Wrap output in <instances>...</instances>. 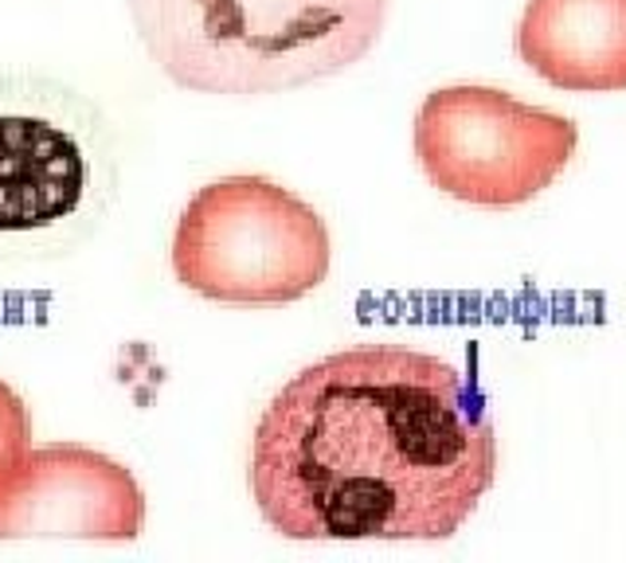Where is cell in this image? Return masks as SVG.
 Listing matches in <instances>:
<instances>
[{
  "mask_svg": "<svg viewBox=\"0 0 626 563\" xmlns=\"http://www.w3.org/2000/svg\"><path fill=\"white\" fill-rule=\"evenodd\" d=\"M494 477L477 387L404 344H356L301 368L251 442V493L286 540H450Z\"/></svg>",
  "mask_w": 626,
  "mask_h": 563,
  "instance_id": "cell-1",
  "label": "cell"
},
{
  "mask_svg": "<svg viewBox=\"0 0 626 563\" xmlns=\"http://www.w3.org/2000/svg\"><path fill=\"white\" fill-rule=\"evenodd\" d=\"M392 0H130L150 59L196 95H283L376 47Z\"/></svg>",
  "mask_w": 626,
  "mask_h": 563,
  "instance_id": "cell-2",
  "label": "cell"
},
{
  "mask_svg": "<svg viewBox=\"0 0 626 563\" xmlns=\"http://www.w3.org/2000/svg\"><path fill=\"white\" fill-rule=\"evenodd\" d=\"M168 258L180 286L200 298L271 309L329 278L333 239L290 188L266 176H223L185 203Z\"/></svg>",
  "mask_w": 626,
  "mask_h": 563,
  "instance_id": "cell-3",
  "label": "cell"
},
{
  "mask_svg": "<svg viewBox=\"0 0 626 563\" xmlns=\"http://www.w3.org/2000/svg\"><path fill=\"white\" fill-rule=\"evenodd\" d=\"M415 161L442 196L517 208L552 188L580 153L572 118L497 87H439L415 110Z\"/></svg>",
  "mask_w": 626,
  "mask_h": 563,
  "instance_id": "cell-4",
  "label": "cell"
},
{
  "mask_svg": "<svg viewBox=\"0 0 626 563\" xmlns=\"http://www.w3.org/2000/svg\"><path fill=\"white\" fill-rule=\"evenodd\" d=\"M145 528L138 477L90 446H36L0 482V540L72 537L125 544Z\"/></svg>",
  "mask_w": 626,
  "mask_h": 563,
  "instance_id": "cell-5",
  "label": "cell"
},
{
  "mask_svg": "<svg viewBox=\"0 0 626 563\" xmlns=\"http://www.w3.org/2000/svg\"><path fill=\"white\" fill-rule=\"evenodd\" d=\"M517 55L556 90H626V0H529Z\"/></svg>",
  "mask_w": 626,
  "mask_h": 563,
  "instance_id": "cell-6",
  "label": "cell"
},
{
  "mask_svg": "<svg viewBox=\"0 0 626 563\" xmlns=\"http://www.w3.org/2000/svg\"><path fill=\"white\" fill-rule=\"evenodd\" d=\"M87 188V161L55 122L0 114V231H40L67 220Z\"/></svg>",
  "mask_w": 626,
  "mask_h": 563,
  "instance_id": "cell-7",
  "label": "cell"
},
{
  "mask_svg": "<svg viewBox=\"0 0 626 563\" xmlns=\"http://www.w3.org/2000/svg\"><path fill=\"white\" fill-rule=\"evenodd\" d=\"M32 450V419L24 399L0 379V482L17 470L20 457Z\"/></svg>",
  "mask_w": 626,
  "mask_h": 563,
  "instance_id": "cell-8",
  "label": "cell"
}]
</instances>
